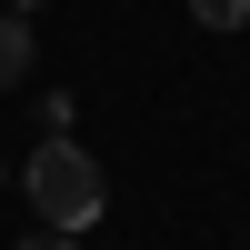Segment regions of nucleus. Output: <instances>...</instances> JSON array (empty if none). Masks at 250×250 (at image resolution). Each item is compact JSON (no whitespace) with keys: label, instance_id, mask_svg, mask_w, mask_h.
<instances>
[{"label":"nucleus","instance_id":"nucleus-1","mask_svg":"<svg viewBox=\"0 0 250 250\" xmlns=\"http://www.w3.org/2000/svg\"><path fill=\"white\" fill-rule=\"evenodd\" d=\"M20 190H30V210H40V230H90V220L100 210H110V170H100V160L90 150H80V140H40V150H30V170H20Z\"/></svg>","mask_w":250,"mask_h":250},{"label":"nucleus","instance_id":"nucleus-3","mask_svg":"<svg viewBox=\"0 0 250 250\" xmlns=\"http://www.w3.org/2000/svg\"><path fill=\"white\" fill-rule=\"evenodd\" d=\"M190 20H200V30H240V20H250V0H190Z\"/></svg>","mask_w":250,"mask_h":250},{"label":"nucleus","instance_id":"nucleus-4","mask_svg":"<svg viewBox=\"0 0 250 250\" xmlns=\"http://www.w3.org/2000/svg\"><path fill=\"white\" fill-rule=\"evenodd\" d=\"M10 250H80L70 230H30V240H10Z\"/></svg>","mask_w":250,"mask_h":250},{"label":"nucleus","instance_id":"nucleus-5","mask_svg":"<svg viewBox=\"0 0 250 250\" xmlns=\"http://www.w3.org/2000/svg\"><path fill=\"white\" fill-rule=\"evenodd\" d=\"M0 10H20V20H30V10H50V0H0Z\"/></svg>","mask_w":250,"mask_h":250},{"label":"nucleus","instance_id":"nucleus-6","mask_svg":"<svg viewBox=\"0 0 250 250\" xmlns=\"http://www.w3.org/2000/svg\"><path fill=\"white\" fill-rule=\"evenodd\" d=\"M0 180H10V160H0Z\"/></svg>","mask_w":250,"mask_h":250},{"label":"nucleus","instance_id":"nucleus-2","mask_svg":"<svg viewBox=\"0 0 250 250\" xmlns=\"http://www.w3.org/2000/svg\"><path fill=\"white\" fill-rule=\"evenodd\" d=\"M20 80H30V20L0 10V90H20Z\"/></svg>","mask_w":250,"mask_h":250}]
</instances>
